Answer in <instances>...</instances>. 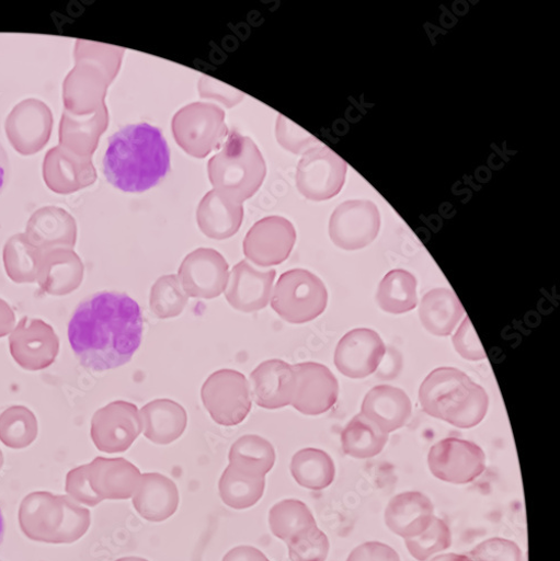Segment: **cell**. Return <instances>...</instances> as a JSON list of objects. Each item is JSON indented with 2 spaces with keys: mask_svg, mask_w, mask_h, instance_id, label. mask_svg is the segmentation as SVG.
<instances>
[{
  "mask_svg": "<svg viewBox=\"0 0 560 561\" xmlns=\"http://www.w3.org/2000/svg\"><path fill=\"white\" fill-rule=\"evenodd\" d=\"M180 503L175 483L159 473L142 474L133 495V505L139 516L150 523H163L176 512Z\"/></svg>",
  "mask_w": 560,
  "mask_h": 561,
  "instance_id": "obj_27",
  "label": "cell"
},
{
  "mask_svg": "<svg viewBox=\"0 0 560 561\" xmlns=\"http://www.w3.org/2000/svg\"><path fill=\"white\" fill-rule=\"evenodd\" d=\"M171 156L162 131L148 124L128 125L111 138L103 160L107 181L118 191L141 194L165 178Z\"/></svg>",
  "mask_w": 560,
  "mask_h": 561,
  "instance_id": "obj_2",
  "label": "cell"
},
{
  "mask_svg": "<svg viewBox=\"0 0 560 561\" xmlns=\"http://www.w3.org/2000/svg\"><path fill=\"white\" fill-rule=\"evenodd\" d=\"M141 307L122 293L102 291L76 308L68 327L71 348L80 364L105 371L130 362L144 339Z\"/></svg>",
  "mask_w": 560,
  "mask_h": 561,
  "instance_id": "obj_1",
  "label": "cell"
},
{
  "mask_svg": "<svg viewBox=\"0 0 560 561\" xmlns=\"http://www.w3.org/2000/svg\"><path fill=\"white\" fill-rule=\"evenodd\" d=\"M275 276V270L260 271L248 261H241L229 274L225 291L227 302L245 313L263 310L271 301Z\"/></svg>",
  "mask_w": 560,
  "mask_h": 561,
  "instance_id": "obj_22",
  "label": "cell"
},
{
  "mask_svg": "<svg viewBox=\"0 0 560 561\" xmlns=\"http://www.w3.org/2000/svg\"><path fill=\"white\" fill-rule=\"evenodd\" d=\"M243 206L221 198L215 191L199 206L198 225L212 240L224 241L235 237L243 222Z\"/></svg>",
  "mask_w": 560,
  "mask_h": 561,
  "instance_id": "obj_31",
  "label": "cell"
},
{
  "mask_svg": "<svg viewBox=\"0 0 560 561\" xmlns=\"http://www.w3.org/2000/svg\"><path fill=\"white\" fill-rule=\"evenodd\" d=\"M428 465L432 474L443 482L469 484L484 473L487 457L472 442L447 438L433 446Z\"/></svg>",
  "mask_w": 560,
  "mask_h": 561,
  "instance_id": "obj_12",
  "label": "cell"
},
{
  "mask_svg": "<svg viewBox=\"0 0 560 561\" xmlns=\"http://www.w3.org/2000/svg\"><path fill=\"white\" fill-rule=\"evenodd\" d=\"M224 112L214 105L194 104L180 111L173 119L179 146L197 158L219 147L227 133Z\"/></svg>",
  "mask_w": 560,
  "mask_h": 561,
  "instance_id": "obj_10",
  "label": "cell"
},
{
  "mask_svg": "<svg viewBox=\"0 0 560 561\" xmlns=\"http://www.w3.org/2000/svg\"><path fill=\"white\" fill-rule=\"evenodd\" d=\"M292 561H324L331 543L318 527H315L287 542Z\"/></svg>",
  "mask_w": 560,
  "mask_h": 561,
  "instance_id": "obj_43",
  "label": "cell"
},
{
  "mask_svg": "<svg viewBox=\"0 0 560 561\" xmlns=\"http://www.w3.org/2000/svg\"><path fill=\"white\" fill-rule=\"evenodd\" d=\"M5 537V520L3 516V511L0 508V546H2Z\"/></svg>",
  "mask_w": 560,
  "mask_h": 561,
  "instance_id": "obj_52",
  "label": "cell"
},
{
  "mask_svg": "<svg viewBox=\"0 0 560 561\" xmlns=\"http://www.w3.org/2000/svg\"><path fill=\"white\" fill-rule=\"evenodd\" d=\"M229 465L241 473L254 478H265L275 463V450L270 442L247 435L232 444L229 450Z\"/></svg>",
  "mask_w": 560,
  "mask_h": 561,
  "instance_id": "obj_33",
  "label": "cell"
},
{
  "mask_svg": "<svg viewBox=\"0 0 560 561\" xmlns=\"http://www.w3.org/2000/svg\"><path fill=\"white\" fill-rule=\"evenodd\" d=\"M346 173L347 163L330 148L319 144L309 149L299 163V192L315 202L332 199L342 192Z\"/></svg>",
  "mask_w": 560,
  "mask_h": 561,
  "instance_id": "obj_9",
  "label": "cell"
},
{
  "mask_svg": "<svg viewBox=\"0 0 560 561\" xmlns=\"http://www.w3.org/2000/svg\"><path fill=\"white\" fill-rule=\"evenodd\" d=\"M419 400L427 414L460 430L477 427L489 409L485 390L454 367L433 370L420 387Z\"/></svg>",
  "mask_w": 560,
  "mask_h": 561,
  "instance_id": "obj_3",
  "label": "cell"
},
{
  "mask_svg": "<svg viewBox=\"0 0 560 561\" xmlns=\"http://www.w3.org/2000/svg\"><path fill=\"white\" fill-rule=\"evenodd\" d=\"M293 366L296 387L292 405L306 415H319L330 411L340 394V385L332 370L313 362Z\"/></svg>",
  "mask_w": 560,
  "mask_h": 561,
  "instance_id": "obj_18",
  "label": "cell"
},
{
  "mask_svg": "<svg viewBox=\"0 0 560 561\" xmlns=\"http://www.w3.org/2000/svg\"><path fill=\"white\" fill-rule=\"evenodd\" d=\"M66 492L68 495L79 503L88 507H95L102 501L92 492L88 479L85 465L77 467L67 476Z\"/></svg>",
  "mask_w": 560,
  "mask_h": 561,
  "instance_id": "obj_46",
  "label": "cell"
},
{
  "mask_svg": "<svg viewBox=\"0 0 560 561\" xmlns=\"http://www.w3.org/2000/svg\"><path fill=\"white\" fill-rule=\"evenodd\" d=\"M473 561H524L523 551L515 542L492 538L477 546L469 556Z\"/></svg>",
  "mask_w": 560,
  "mask_h": 561,
  "instance_id": "obj_44",
  "label": "cell"
},
{
  "mask_svg": "<svg viewBox=\"0 0 560 561\" xmlns=\"http://www.w3.org/2000/svg\"><path fill=\"white\" fill-rule=\"evenodd\" d=\"M83 275V263L73 250H55L43 253L36 283L42 293L64 297L80 288Z\"/></svg>",
  "mask_w": 560,
  "mask_h": 561,
  "instance_id": "obj_25",
  "label": "cell"
},
{
  "mask_svg": "<svg viewBox=\"0 0 560 561\" xmlns=\"http://www.w3.org/2000/svg\"><path fill=\"white\" fill-rule=\"evenodd\" d=\"M268 526L274 537L287 543L299 535L317 527V523L306 503L296 499H288L271 507Z\"/></svg>",
  "mask_w": 560,
  "mask_h": 561,
  "instance_id": "obj_35",
  "label": "cell"
},
{
  "mask_svg": "<svg viewBox=\"0 0 560 561\" xmlns=\"http://www.w3.org/2000/svg\"><path fill=\"white\" fill-rule=\"evenodd\" d=\"M4 461H5V459H4L3 451H2V449H0V471H2V469H3Z\"/></svg>",
  "mask_w": 560,
  "mask_h": 561,
  "instance_id": "obj_54",
  "label": "cell"
},
{
  "mask_svg": "<svg viewBox=\"0 0 560 561\" xmlns=\"http://www.w3.org/2000/svg\"><path fill=\"white\" fill-rule=\"evenodd\" d=\"M434 512V504L425 494L401 493L386 508V525L405 540L423 534L432 524Z\"/></svg>",
  "mask_w": 560,
  "mask_h": 561,
  "instance_id": "obj_26",
  "label": "cell"
},
{
  "mask_svg": "<svg viewBox=\"0 0 560 561\" xmlns=\"http://www.w3.org/2000/svg\"><path fill=\"white\" fill-rule=\"evenodd\" d=\"M107 45L78 41L76 45V67L64 84L65 111L83 115L95 113L105 105L106 90L119 68H106L101 59Z\"/></svg>",
  "mask_w": 560,
  "mask_h": 561,
  "instance_id": "obj_6",
  "label": "cell"
},
{
  "mask_svg": "<svg viewBox=\"0 0 560 561\" xmlns=\"http://www.w3.org/2000/svg\"><path fill=\"white\" fill-rule=\"evenodd\" d=\"M43 179L48 188L58 195H70L91 185L98 179L92 158L75 154L59 146L46 153Z\"/></svg>",
  "mask_w": 560,
  "mask_h": 561,
  "instance_id": "obj_21",
  "label": "cell"
},
{
  "mask_svg": "<svg viewBox=\"0 0 560 561\" xmlns=\"http://www.w3.org/2000/svg\"><path fill=\"white\" fill-rule=\"evenodd\" d=\"M252 397L256 404L266 410L292 405L296 376L294 366L282 359H270L251 373Z\"/></svg>",
  "mask_w": 560,
  "mask_h": 561,
  "instance_id": "obj_24",
  "label": "cell"
},
{
  "mask_svg": "<svg viewBox=\"0 0 560 561\" xmlns=\"http://www.w3.org/2000/svg\"><path fill=\"white\" fill-rule=\"evenodd\" d=\"M411 411V401L404 391L391 386H379L366 394L361 413L390 434L404 427Z\"/></svg>",
  "mask_w": 560,
  "mask_h": 561,
  "instance_id": "obj_29",
  "label": "cell"
},
{
  "mask_svg": "<svg viewBox=\"0 0 560 561\" xmlns=\"http://www.w3.org/2000/svg\"><path fill=\"white\" fill-rule=\"evenodd\" d=\"M410 554L418 561H427L452 546V534L445 522L434 517L430 527L416 537L405 539Z\"/></svg>",
  "mask_w": 560,
  "mask_h": 561,
  "instance_id": "obj_42",
  "label": "cell"
},
{
  "mask_svg": "<svg viewBox=\"0 0 560 561\" xmlns=\"http://www.w3.org/2000/svg\"><path fill=\"white\" fill-rule=\"evenodd\" d=\"M228 271L229 265L220 253L199 249L183 260L178 278L188 298L212 300L226 291Z\"/></svg>",
  "mask_w": 560,
  "mask_h": 561,
  "instance_id": "obj_15",
  "label": "cell"
},
{
  "mask_svg": "<svg viewBox=\"0 0 560 561\" xmlns=\"http://www.w3.org/2000/svg\"><path fill=\"white\" fill-rule=\"evenodd\" d=\"M142 433V419L138 408L126 401L110 403L96 411L91 419L92 443L103 453H124Z\"/></svg>",
  "mask_w": 560,
  "mask_h": 561,
  "instance_id": "obj_11",
  "label": "cell"
},
{
  "mask_svg": "<svg viewBox=\"0 0 560 561\" xmlns=\"http://www.w3.org/2000/svg\"><path fill=\"white\" fill-rule=\"evenodd\" d=\"M290 471L295 481L310 491H321L331 486L336 474L332 457L316 448H306L295 454Z\"/></svg>",
  "mask_w": 560,
  "mask_h": 561,
  "instance_id": "obj_34",
  "label": "cell"
},
{
  "mask_svg": "<svg viewBox=\"0 0 560 561\" xmlns=\"http://www.w3.org/2000/svg\"><path fill=\"white\" fill-rule=\"evenodd\" d=\"M381 228V215L376 204L351 201L336 208L330 221L333 243L346 251H357L375 241Z\"/></svg>",
  "mask_w": 560,
  "mask_h": 561,
  "instance_id": "obj_13",
  "label": "cell"
},
{
  "mask_svg": "<svg viewBox=\"0 0 560 561\" xmlns=\"http://www.w3.org/2000/svg\"><path fill=\"white\" fill-rule=\"evenodd\" d=\"M108 123L106 106L95 113L83 115L65 111L60 123V146L77 156L91 158Z\"/></svg>",
  "mask_w": 560,
  "mask_h": 561,
  "instance_id": "obj_28",
  "label": "cell"
},
{
  "mask_svg": "<svg viewBox=\"0 0 560 561\" xmlns=\"http://www.w3.org/2000/svg\"><path fill=\"white\" fill-rule=\"evenodd\" d=\"M20 528L32 541L70 545L80 540L91 525V513L69 495L33 492L19 510Z\"/></svg>",
  "mask_w": 560,
  "mask_h": 561,
  "instance_id": "obj_4",
  "label": "cell"
},
{
  "mask_svg": "<svg viewBox=\"0 0 560 561\" xmlns=\"http://www.w3.org/2000/svg\"><path fill=\"white\" fill-rule=\"evenodd\" d=\"M215 192L225 201L242 205L260 188L265 176V163L249 137L231 131L222 151L208 165Z\"/></svg>",
  "mask_w": 560,
  "mask_h": 561,
  "instance_id": "obj_5",
  "label": "cell"
},
{
  "mask_svg": "<svg viewBox=\"0 0 560 561\" xmlns=\"http://www.w3.org/2000/svg\"><path fill=\"white\" fill-rule=\"evenodd\" d=\"M297 241L294 225L282 217H268L256 222L244 241V254L260 267L284 263Z\"/></svg>",
  "mask_w": 560,
  "mask_h": 561,
  "instance_id": "obj_17",
  "label": "cell"
},
{
  "mask_svg": "<svg viewBox=\"0 0 560 561\" xmlns=\"http://www.w3.org/2000/svg\"><path fill=\"white\" fill-rule=\"evenodd\" d=\"M202 399L215 423L224 427L242 424L252 410L250 383L235 369L213 373L203 386Z\"/></svg>",
  "mask_w": 560,
  "mask_h": 561,
  "instance_id": "obj_8",
  "label": "cell"
},
{
  "mask_svg": "<svg viewBox=\"0 0 560 561\" xmlns=\"http://www.w3.org/2000/svg\"><path fill=\"white\" fill-rule=\"evenodd\" d=\"M42 255L43 253L28 242L25 233H18L11 238L4 247L3 260L7 273L13 283L35 284Z\"/></svg>",
  "mask_w": 560,
  "mask_h": 561,
  "instance_id": "obj_37",
  "label": "cell"
},
{
  "mask_svg": "<svg viewBox=\"0 0 560 561\" xmlns=\"http://www.w3.org/2000/svg\"><path fill=\"white\" fill-rule=\"evenodd\" d=\"M222 561H270L268 558L258 548L251 546H239L229 550Z\"/></svg>",
  "mask_w": 560,
  "mask_h": 561,
  "instance_id": "obj_48",
  "label": "cell"
},
{
  "mask_svg": "<svg viewBox=\"0 0 560 561\" xmlns=\"http://www.w3.org/2000/svg\"><path fill=\"white\" fill-rule=\"evenodd\" d=\"M327 304H329V293L322 280L304 268L290 270L282 274L271 299L275 313L295 324L315 320L323 313Z\"/></svg>",
  "mask_w": 560,
  "mask_h": 561,
  "instance_id": "obj_7",
  "label": "cell"
},
{
  "mask_svg": "<svg viewBox=\"0 0 560 561\" xmlns=\"http://www.w3.org/2000/svg\"><path fill=\"white\" fill-rule=\"evenodd\" d=\"M145 436L156 445H170L178 440L188 425L185 409L169 399H158L139 411Z\"/></svg>",
  "mask_w": 560,
  "mask_h": 561,
  "instance_id": "obj_30",
  "label": "cell"
},
{
  "mask_svg": "<svg viewBox=\"0 0 560 561\" xmlns=\"http://www.w3.org/2000/svg\"><path fill=\"white\" fill-rule=\"evenodd\" d=\"M85 471L92 492L102 502L133 497L142 479L137 467L122 457H98L85 463Z\"/></svg>",
  "mask_w": 560,
  "mask_h": 561,
  "instance_id": "obj_20",
  "label": "cell"
},
{
  "mask_svg": "<svg viewBox=\"0 0 560 561\" xmlns=\"http://www.w3.org/2000/svg\"><path fill=\"white\" fill-rule=\"evenodd\" d=\"M115 561H149V560L146 558H141V557H123Z\"/></svg>",
  "mask_w": 560,
  "mask_h": 561,
  "instance_id": "obj_53",
  "label": "cell"
},
{
  "mask_svg": "<svg viewBox=\"0 0 560 561\" xmlns=\"http://www.w3.org/2000/svg\"><path fill=\"white\" fill-rule=\"evenodd\" d=\"M186 304V296L176 275L161 276L152 287L150 307L160 319H171L180 316Z\"/></svg>",
  "mask_w": 560,
  "mask_h": 561,
  "instance_id": "obj_41",
  "label": "cell"
},
{
  "mask_svg": "<svg viewBox=\"0 0 560 561\" xmlns=\"http://www.w3.org/2000/svg\"><path fill=\"white\" fill-rule=\"evenodd\" d=\"M453 344L456 352L465 359L482 360L487 358V353L469 317L464 319L453 337Z\"/></svg>",
  "mask_w": 560,
  "mask_h": 561,
  "instance_id": "obj_45",
  "label": "cell"
},
{
  "mask_svg": "<svg viewBox=\"0 0 560 561\" xmlns=\"http://www.w3.org/2000/svg\"><path fill=\"white\" fill-rule=\"evenodd\" d=\"M221 501L235 510H247L254 506L265 491V478H254L239 472L228 465L219 480Z\"/></svg>",
  "mask_w": 560,
  "mask_h": 561,
  "instance_id": "obj_38",
  "label": "cell"
},
{
  "mask_svg": "<svg viewBox=\"0 0 560 561\" xmlns=\"http://www.w3.org/2000/svg\"><path fill=\"white\" fill-rule=\"evenodd\" d=\"M377 300L386 312L400 314L413 310L418 305L415 277L404 270L389 272L380 284Z\"/></svg>",
  "mask_w": 560,
  "mask_h": 561,
  "instance_id": "obj_39",
  "label": "cell"
},
{
  "mask_svg": "<svg viewBox=\"0 0 560 561\" xmlns=\"http://www.w3.org/2000/svg\"><path fill=\"white\" fill-rule=\"evenodd\" d=\"M11 176V164L8 152L2 144H0V195H2L8 186Z\"/></svg>",
  "mask_w": 560,
  "mask_h": 561,
  "instance_id": "obj_50",
  "label": "cell"
},
{
  "mask_svg": "<svg viewBox=\"0 0 560 561\" xmlns=\"http://www.w3.org/2000/svg\"><path fill=\"white\" fill-rule=\"evenodd\" d=\"M346 561H401V559L390 546L372 541L356 547Z\"/></svg>",
  "mask_w": 560,
  "mask_h": 561,
  "instance_id": "obj_47",
  "label": "cell"
},
{
  "mask_svg": "<svg viewBox=\"0 0 560 561\" xmlns=\"http://www.w3.org/2000/svg\"><path fill=\"white\" fill-rule=\"evenodd\" d=\"M389 434L362 413L355 415L342 433V447L347 456L366 459L379 455Z\"/></svg>",
  "mask_w": 560,
  "mask_h": 561,
  "instance_id": "obj_36",
  "label": "cell"
},
{
  "mask_svg": "<svg viewBox=\"0 0 560 561\" xmlns=\"http://www.w3.org/2000/svg\"><path fill=\"white\" fill-rule=\"evenodd\" d=\"M465 311L449 289H434L425 295L419 307L420 320L433 335L446 337L452 335Z\"/></svg>",
  "mask_w": 560,
  "mask_h": 561,
  "instance_id": "obj_32",
  "label": "cell"
},
{
  "mask_svg": "<svg viewBox=\"0 0 560 561\" xmlns=\"http://www.w3.org/2000/svg\"><path fill=\"white\" fill-rule=\"evenodd\" d=\"M385 355L386 345L380 335L359 329L341 340L335 352V365L345 377L364 379L378 369Z\"/></svg>",
  "mask_w": 560,
  "mask_h": 561,
  "instance_id": "obj_19",
  "label": "cell"
},
{
  "mask_svg": "<svg viewBox=\"0 0 560 561\" xmlns=\"http://www.w3.org/2000/svg\"><path fill=\"white\" fill-rule=\"evenodd\" d=\"M16 323L15 312L3 299H0V339L10 335Z\"/></svg>",
  "mask_w": 560,
  "mask_h": 561,
  "instance_id": "obj_49",
  "label": "cell"
},
{
  "mask_svg": "<svg viewBox=\"0 0 560 561\" xmlns=\"http://www.w3.org/2000/svg\"><path fill=\"white\" fill-rule=\"evenodd\" d=\"M10 351L22 368L36 371L55 364L60 341L53 325L24 317L10 336Z\"/></svg>",
  "mask_w": 560,
  "mask_h": 561,
  "instance_id": "obj_14",
  "label": "cell"
},
{
  "mask_svg": "<svg viewBox=\"0 0 560 561\" xmlns=\"http://www.w3.org/2000/svg\"><path fill=\"white\" fill-rule=\"evenodd\" d=\"M76 219L59 207H44L35 211L27 225L25 237L42 253L73 250L77 243Z\"/></svg>",
  "mask_w": 560,
  "mask_h": 561,
  "instance_id": "obj_23",
  "label": "cell"
},
{
  "mask_svg": "<svg viewBox=\"0 0 560 561\" xmlns=\"http://www.w3.org/2000/svg\"><path fill=\"white\" fill-rule=\"evenodd\" d=\"M35 414L26 407L13 405L0 414V442L12 449H24L37 438Z\"/></svg>",
  "mask_w": 560,
  "mask_h": 561,
  "instance_id": "obj_40",
  "label": "cell"
},
{
  "mask_svg": "<svg viewBox=\"0 0 560 561\" xmlns=\"http://www.w3.org/2000/svg\"><path fill=\"white\" fill-rule=\"evenodd\" d=\"M432 561H473L469 556L457 553H445L435 557Z\"/></svg>",
  "mask_w": 560,
  "mask_h": 561,
  "instance_id": "obj_51",
  "label": "cell"
},
{
  "mask_svg": "<svg viewBox=\"0 0 560 561\" xmlns=\"http://www.w3.org/2000/svg\"><path fill=\"white\" fill-rule=\"evenodd\" d=\"M0 561H3V560H0Z\"/></svg>",
  "mask_w": 560,
  "mask_h": 561,
  "instance_id": "obj_55",
  "label": "cell"
},
{
  "mask_svg": "<svg viewBox=\"0 0 560 561\" xmlns=\"http://www.w3.org/2000/svg\"><path fill=\"white\" fill-rule=\"evenodd\" d=\"M53 128L52 110L34 99L16 105L5 124L12 147L22 156H33L42 151L49 144Z\"/></svg>",
  "mask_w": 560,
  "mask_h": 561,
  "instance_id": "obj_16",
  "label": "cell"
}]
</instances>
